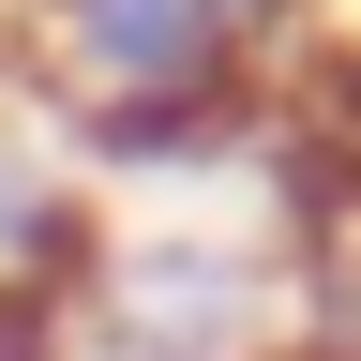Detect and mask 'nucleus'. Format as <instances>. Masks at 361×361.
Wrapping results in <instances>:
<instances>
[{"label":"nucleus","instance_id":"nucleus-1","mask_svg":"<svg viewBox=\"0 0 361 361\" xmlns=\"http://www.w3.org/2000/svg\"><path fill=\"white\" fill-rule=\"evenodd\" d=\"M45 90L121 166H211L256 135V90L286 61L301 0H16Z\"/></svg>","mask_w":361,"mask_h":361},{"label":"nucleus","instance_id":"nucleus-2","mask_svg":"<svg viewBox=\"0 0 361 361\" xmlns=\"http://www.w3.org/2000/svg\"><path fill=\"white\" fill-rule=\"evenodd\" d=\"M90 271H106V211H90V180L61 135L0 121V301L16 316H75Z\"/></svg>","mask_w":361,"mask_h":361}]
</instances>
